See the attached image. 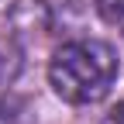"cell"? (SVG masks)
Listing matches in <instances>:
<instances>
[{
  "instance_id": "cell-1",
  "label": "cell",
  "mask_w": 124,
  "mask_h": 124,
  "mask_svg": "<svg viewBox=\"0 0 124 124\" xmlns=\"http://www.w3.org/2000/svg\"><path fill=\"white\" fill-rule=\"evenodd\" d=\"M117 79V52L100 38H76L59 45L48 62V83L66 103H100Z\"/></svg>"
},
{
  "instance_id": "cell-2",
  "label": "cell",
  "mask_w": 124,
  "mask_h": 124,
  "mask_svg": "<svg viewBox=\"0 0 124 124\" xmlns=\"http://www.w3.org/2000/svg\"><path fill=\"white\" fill-rule=\"evenodd\" d=\"M52 0H0V41L17 48L45 35L52 24Z\"/></svg>"
},
{
  "instance_id": "cell-5",
  "label": "cell",
  "mask_w": 124,
  "mask_h": 124,
  "mask_svg": "<svg viewBox=\"0 0 124 124\" xmlns=\"http://www.w3.org/2000/svg\"><path fill=\"white\" fill-rule=\"evenodd\" d=\"M100 124H124V100L117 103V107H110V110L103 114V121Z\"/></svg>"
},
{
  "instance_id": "cell-4",
  "label": "cell",
  "mask_w": 124,
  "mask_h": 124,
  "mask_svg": "<svg viewBox=\"0 0 124 124\" xmlns=\"http://www.w3.org/2000/svg\"><path fill=\"white\" fill-rule=\"evenodd\" d=\"M97 4V14L117 31H124V0H93Z\"/></svg>"
},
{
  "instance_id": "cell-3",
  "label": "cell",
  "mask_w": 124,
  "mask_h": 124,
  "mask_svg": "<svg viewBox=\"0 0 124 124\" xmlns=\"http://www.w3.org/2000/svg\"><path fill=\"white\" fill-rule=\"evenodd\" d=\"M17 72H21V59H17V52H14V45L0 41V97L10 90V83L17 79Z\"/></svg>"
}]
</instances>
